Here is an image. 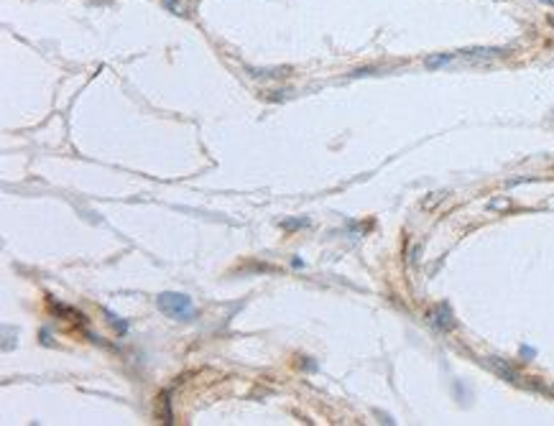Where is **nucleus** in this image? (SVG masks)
Here are the masks:
<instances>
[{"instance_id": "obj_5", "label": "nucleus", "mask_w": 554, "mask_h": 426, "mask_svg": "<svg viewBox=\"0 0 554 426\" xmlns=\"http://www.w3.org/2000/svg\"><path fill=\"white\" fill-rule=\"evenodd\" d=\"M465 56H473V59H485V56H495V54H501V49H467V51H462Z\"/></svg>"}, {"instance_id": "obj_3", "label": "nucleus", "mask_w": 554, "mask_h": 426, "mask_svg": "<svg viewBox=\"0 0 554 426\" xmlns=\"http://www.w3.org/2000/svg\"><path fill=\"white\" fill-rule=\"evenodd\" d=\"M452 59H455V54H434V56H427V59H424V64H427L429 69H439V67L450 64Z\"/></svg>"}, {"instance_id": "obj_4", "label": "nucleus", "mask_w": 554, "mask_h": 426, "mask_svg": "<svg viewBox=\"0 0 554 426\" xmlns=\"http://www.w3.org/2000/svg\"><path fill=\"white\" fill-rule=\"evenodd\" d=\"M488 362H490V365L495 367V373H498V375H503L506 380H516V373H513V370H511L508 365H503V362H501L498 357H490Z\"/></svg>"}, {"instance_id": "obj_6", "label": "nucleus", "mask_w": 554, "mask_h": 426, "mask_svg": "<svg viewBox=\"0 0 554 426\" xmlns=\"http://www.w3.org/2000/svg\"><path fill=\"white\" fill-rule=\"evenodd\" d=\"M521 355H523V357H534L536 352H534V350H529V347H521Z\"/></svg>"}, {"instance_id": "obj_1", "label": "nucleus", "mask_w": 554, "mask_h": 426, "mask_svg": "<svg viewBox=\"0 0 554 426\" xmlns=\"http://www.w3.org/2000/svg\"><path fill=\"white\" fill-rule=\"evenodd\" d=\"M156 306L163 317L174 319V322H187L192 319L195 314V301L187 296V294H179V291H163L156 296Z\"/></svg>"}, {"instance_id": "obj_2", "label": "nucleus", "mask_w": 554, "mask_h": 426, "mask_svg": "<svg viewBox=\"0 0 554 426\" xmlns=\"http://www.w3.org/2000/svg\"><path fill=\"white\" fill-rule=\"evenodd\" d=\"M432 324H434L437 329H445V332L455 327V317H452L450 304H439V306L432 311Z\"/></svg>"}]
</instances>
